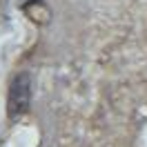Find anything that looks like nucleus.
<instances>
[{"mask_svg":"<svg viewBox=\"0 0 147 147\" xmlns=\"http://www.w3.org/2000/svg\"><path fill=\"white\" fill-rule=\"evenodd\" d=\"M31 105V78L29 74H18L9 85V96H7V116L9 120H20L29 111Z\"/></svg>","mask_w":147,"mask_h":147,"instance_id":"obj_1","label":"nucleus"}]
</instances>
